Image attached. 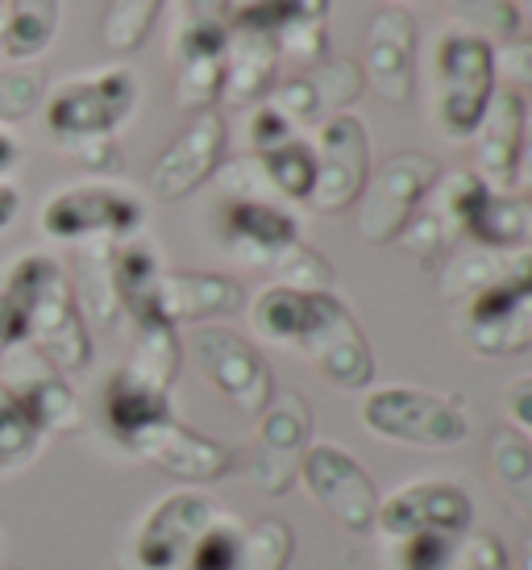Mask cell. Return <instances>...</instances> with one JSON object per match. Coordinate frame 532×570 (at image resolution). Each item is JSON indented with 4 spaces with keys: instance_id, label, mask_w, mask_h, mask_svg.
Segmentation results:
<instances>
[{
    "instance_id": "cell-1",
    "label": "cell",
    "mask_w": 532,
    "mask_h": 570,
    "mask_svg": "<svg viewBox=\"0 0 532 570\" xmlns=\"http://www.w3.org/2000/svg\"><path fill=\"white\" fill-rule=\"evenodd\" d=\"M246 313L258 342L299 354L333 387L366 392L375 380L371 342L333 292H292V287L270 284L254 296Z\"/></svg>"
},
{
    "instance_id": "cell-2",
    "label": "cell",
    "mask_w": 532,
    "mask_h": 570,
    "mask_svg": "<svg viewBox=\"0 0 532 570\" xmlns=\"http://www.w3.org/2000/svg\"><path fill=\"white\" fill-rule=\"evenodd\" d=\"M0 287L17 304V317L26 330V346L47 358L59 375H79L92 366V333L79 317L71 275L50 254H21L13 267L0 275Z\"/></svg>"
},
{
    "instance_id": "cell-3",
    "label": "cell",
    "mask_w": 532,
    "mask_h": 570,
    "mask_svg": "<svg viewBox=\"0 0 532 570\" xmlns=\"http://www.w3.org/2000/svg\"><path fill=\"white\" fill-rule=\"evenodd\" d=\"M495 47L474 33L441 30L433 47V88H428V117L445 142H466L483 121L486 105L495 96Z\"/></svg>"
},
{
    "instance_id": "cell-4",
    "label": "cell",
    "mask_w": 532,
    "mask_h": 570,
    "mask_svg": "<svg viewBox=\"0 0 532 570\" xmlns=\"http://www.w3.org/2000/svg\"><path fill=\"white\" fill-rule=\"evenodd\" d=\"M358 421L378 442L412 445V450H454L470 433L462 400L407 383L371 387L358 404Z\"/></svg>"
},
{
    "instance_id": "cell-5",
    "label": "cell",
    "mask_w": 532,
    "mask_h": 570,
    "mask_svg": "<svg viewBox=\"0 0 532 570\" xmlns=\"http://www.w3.org/2000/svg\"><path fill=\"white\" fill-rule=\"evenodd\" d=\"M42 105H47V134L55 138V146L117 138V129L138 109V76L126 63L100 67L88 76L63 80Z\"/></svg>"
},
{
    "instance_id": "cell-6",
    "label": "cell",
    "mask_w": 532,
    "mask_h": 570,
    "mask_svg": "<svg viewBox=\"0 0 532 570\" xmlns=\"http://www.w3.org/2000/svg\"><path fill=\"white\" fill-rule=\"evenodd\" d=\"M146 225V205L138 191L109 179H88V184H67L47 205L38 208V229L50 242L83 246V242H129L138 238Z\"/></svg>"
},
{
    "instance_id": "cell-7",
    "label": "cell",
    "mask_w": 532,
    "mask_h": 570,
    "mask_svg": "<svg viewBox=\"0 0 532 570\" xmlns=\"http://www.w3.org/2000/svg\"><path fill=\"white\" fill-rule=\"evenodd\" d=\"M313 445V404L299 392H275L270 404L258 412L250 450L237 454L242 479L250 483L258 495L279 500L296 488L299 454Z\"/></svg>"
},
{
    "instance_id": "cell-8",
    "label": "cell",
    "mask_w": 532,
    "mask_h": 570,
    "mask_svg": "<svg viewBox=\"0 0 532 570\" xmlns=\"http://www.w3.org/2000/svg\"><path fill=\"white\" fill-rule=\"evenodd\" d=\"M437 163L428 159L424 150H400L383 163L366 188L358 196V238L371 246H392L404 225L416 217V208L424 205V196L437 184Z\"/></svg>"
},
{
    "instance_id": "cell-9",
    "label": "cell",
    "mask_w": 532,
    "mask_h": 570,
    "mask_svg": "<svg viewBox=\"0 0 532 570\" xmlns=\"http://www.w3.org/2000/svg\"><path fill=\"white\" fill-rule=\"evenodd\" d=\"M296 479L313 504L345 533H371L378 512V488L349 450L333 442H313L299 454Z\"/></svg>"
},
{
    "instance_id": "cell-10",
    "label": "cell",
    "mask_w": 532,
    "mask_h": 570,
    "mask_svg": "<svg viewBox=\"0 0 532 570\" xmlns=\"http://www.w3.org/2000/svg\"><path fill=\"white\" fill-rule=\"evenodd\" d=\"M220 517V508L213 495H204L196 488L167 491L162 500L146 508V517L134 529L129 554L138 570H184L191 550L208 524Z\"/></svg>"
},
{
    "instance_id": "cell-11",
    "label": "cell",
    "mask_w": 532,
    "mask_h": 570,
    "mask_svg": "<svg viewBox=\"0 0 532 570\" xmlns=\"http://www.w3.org/2000/svg\"><path fill=\"white\" fill-rule=\"evenodd\" d=\"M470 524H474V500L454 479H412L392 495H378L375 533L383 541H400L407 533L466 538Z\"/></svg>"
},
{
    "instance_id": "cell-12",
    "label": "cell",
    "mask_w": 532,
    "mask_h": 570,
    "mask_svg": "<svg viewBox=\"0 0 532 570\" xmlns=\"http://www.w3.org/2000/svg\"><path fill=\"white\" fill-rule=\"evenodd\" d=\"M313 191H308V208L316 213H345L358 205L362 188L371 179V134L358 117L337 112L316 126L313 138Z\"/></svg>"
},
{
    "instance_id": "cell-13",
    "label": "cell",
    "mask_w": 532,
    "mask_h": 570,
    "mask_svg": "<svg viewBox=\"0 0 532 570\" xmlns=\"http://www.w3.org/2000/svg\"><path fill=\"white\" fill-rule=\"evenodd\" d=\"M225 146H229V126L217 109L191 112V121L175 134L167 150L150 163L146 175V188L155 200L175 205V200H188L191 191L204 188L225 163Z\"/></svg>"
},
{
    "instance_id": "cell-14",
    "label": "cell",
    "mask_w": 532,
    "mask_h": 570,
    "mask_svg": "<svg viewBox=\"0 0 532 570\" xmlns=\"http://www.w3.org/2000/svg\"><path fill=\"white\" fill-rule=\"evenodd\" d=\"M191 358L200 363L204 380L213 383L237 412L258 416L275 396L270 366L242 333L220 330V325H200L191 333Z\"/></svg>"
},
{
    "instance_id": "cell-15",
    "label": "cell",
    "mask_w": 532,
    "mask_h": 570,
    "mask_svg": "<svg viewBox=\"0 0 532 570\" xmlns=\"http://www.w3.org/2000/svg\"><path fill=\"white\" fill-rule=\"evenodd\" d=\"M457 342L479 358H516L532 350V287H491L454 308Z\"/></svg>"
},
{
    "instance_id": "cell-16",
    "label": "cell",
    "mask_w": 532,
    "mask_h": 570,
    "mask_svg": "<svg viewBox=\"0 0 532 570\" xmlns=\"http://www.w3.org/2000/svg\"><path fill=\"white\" fill-rule=\"evenodd\" d=\"M0 363H4L0 383L9 387V396L21 404V412L38 425L42 438H67L83 425V404L76 387L47 358H38L30 346H13Z\"/></svg>"
},
{
    "instance_id": "cell-17",
    "label": "cell",
    "mask_w": 532,
    "mask_h": 570,
    "mask_svg": "<svg viewBox=\"0 0 532 570\" xmlns=\"http://www.w3.org/2000/svg\"><path fill=\"white\" fill-rule=\"evenodd\" d=\"M362 80L366 88L387 100L404 105L416 88V21L400 4H383L362 33Z\"/></svg>"
},
{
    "instance_id": "cell-18",
    "label": "cell",
    "mask_w": 532,
    "mask_h": 570,
    "mask_svg": "<svg viewBox=\"0 0 532 570\" xmlns=\"http://www.w3.org/2000/svg\"><path fill=\"white\" fill-rule=\"evenodd\" d=\"M299 242V222L266 196H229L220 208V246L242 267H270Z\"/></svg>"
},
{
    "instance_id": "cell-19",
    "label": "cell",
    "mask_w": 532,
    "mask_h": 570,
    "mask_svg": "<svg viewBox=\"0 0 532 570\" xmlns=\"http://www.w3.org/2000/svg\"><path fill=\"white\" fill-rule=\"evenodd\" d=\"M141 462H150L155 471L171 479H184V483H217L237 466V454L217 438H204L196 429H188L184 421H162L150 433H141L134 450Z\"/></svg>"
},
{
    "instance_id": "cell-20",
    "label": "cell",
    "mask_w": 532,
    "mask_h": 570,
    "mask_svg": "<svg viewBox=\"0 0 532 570\" xmlns=\"http://www.w3.org/2000/svg\"><path fill=\"white\" fill-rule=\"evenodd\" d=\"M524 100L516 88H495L491 105H486L483 121L474 126L470 142H474V167L470 171L483 179L491 191H512L516 179V155L520 134H524Z\"/></svg>"
},
{
    "instance_id": "cell-21",
    "label": "cell",
    "mask_w": 532,
    "mask_h": 570,
    "mask_svg": "<svg viewBox=\"0 0 532 570\" xmlns=\"http://www.w3.org/2000/svg\"><path fill=\"white\" fill-rule=\"evenodd\" d=\"M246 304L237 279L217 271H162L158 279V313L167 325H200L213 317H234Z\"/></svg>"
},
{
    "instance_id": "cell-22",
    "label": "cell",
    "mask_w": 532,
    "mask_h": 570,
    "mask_svg": "<svg viewBox=\"0 0 532 570\" xmlns=\"http://www.w3.org/2000/svg\"><path fill=\"white\" fill-rule=\"evenodd\" d=\"M279 76V47L275 33L258 26H229V47H225V83L220 100L229 109H254L263 105Z\"/></svg>"
},
{
    "instance_id": "cell-23",
    "label": "cell",
    "mask_w": 532,
    "mask_h": 570,
    "mask_svg": "<svg viewBox=\"0 0 532 570\" xmlns=\"http://www.w3.org/2000/svg\"><path fill=\"white\" fill-rule=\"evenodd\" d=\"M100 412H105V429L112 433V442L121 450H134L141 433H150L155 425L171 421V392L158 383L141 380L138 371H129L126 363L117 366L100 392Z\"/></svg>"
},
{
    "instance_id": "cell-24",
    "label": "cell",
    "mask_w": 532,
    "mask_h": 570,
    "mask_svg": "<svg viewBox=\"0 0 532 570\" xmlns=\"http://www.w3.org/2000/svg\"><path fill=\"white\" fill-rule=\"evenodd\" d=\"M524 284L532 287V250L520 246V250H483L474 246L466 254H454L445 267H441V301L445 304H466L470 296L479 292H491V287H512Z\"/></svg>"
},
{
    "instance_id": "cell-25",
    "label": "cell",
    "mask_w": 532,
    "mask_h": 570,
    "mask_svg": "<svg viewBox=\"0 0 532 570\" xmlns=\"http://www.w3.org/2000/svg\"><path fill=\"white\" fill-rule=\"evenodd\" d=\"M112 254H117V242H83L76 250V279H71L79 317L105 333L117 330V321H121V296H117Z\"/></svg>"
},
{
    "instance_id": "cell-26",
    "label": "cell",
    "mask_w": 532,
    "mask_h": 570,
    "mask_svg": "<svg viewBox=\"0 0 532 570\" xmlns=\"http://www.w3.org/2000/svg\"><path fill=\"white\" fill-rule=\"evenodd\" d=\"M275 47L279 59L316 67L329 59V0H275Z\"/></svg>"
},
{
    "instance_id": "cell-27",
    "label": "cell",
    "mask_w": 532,
    "mask_h": 570,
    "mask_svg": "<svg viewBox=\"0 0 532 570\" xmlns=\"http://www.w3.org/2000/svg\"><path fill=\"white\" fill-rule=\"evenodd\" d=\"M112 275H117V296H121V317L134 325L146 321H162L158 313V279H162V263L150 242L129 238L112 254Z\"/></svg>"
},
{
    "instance_id": "cell-28",
    "label": "cell",
    "mask_w": 532,
    "mask_h": 570,
    "mask_svg": "<svg viewBox=\"0 0 532 570\" xmlns=\"http://www.w3.org/2000/svg\"><path fill=\"white\" fill-rule=\"evenodd\" d=\"M4 4V55L26 63L59 38L63 0H0Z\"/></svg>"
},
{
    "instance_id": "cell-29",
    "label": "cell",
    "mask_w": 532,
    "mask_h": 570,
    "mask_svg": "<svg viewBox=\"0 0 532 570\" xmlns=\"http://www.w3.org/2000/svg\"><path fill=\"white\" fill-rule=\"evenodd\" d=\"M263 171L266 188L283 196V200H296V205H308V191H313V175H316V159H313V142L304 138H287L275 150H263V155H250Z\"/></svg>"
},
{
    "instance_id": "cell-30",
    "label": "cell",
    "mask_w": 532,
    "mask_h": 570,
    "mask_svg": "<svg viewBox=\"0 0 532 570\" xmlns=\"http://www.w3.org/2000/svg\"><path fill=\"white\" fill-rule=\"evenodd\" d=\"M491 479L508 495V504L532 517V442L516 429L491 433Z\"/></svg>"
},
{
    "instance_id": "cell-31",
    "label": "cell",
    "mask_w": 532,
    "mask_h": 570,
    "mask_svg": "<svg viewBox=\"0 0 532 570\" xmlns=\"http://www.w3.org/2000/svg\"><path fill=\"white\" fill-rule=\"evenodd\" d=\"M179 358H184V346H179L175 325H167V321L134 325V354L126 358L129 371H138L141 380H150L171 392L175 375H179Z\"/></svg>"
},
{
    "instance_id": "cell-32",
    "label": "cell",
    "mask_w": 532,
    "mask_h": 570,
    "mask_svg": "<svg viewBox=\"0 0 532 570\" xmlns=\"http://www.w3.org/2000/svg\"><path fill=\"white\" fill-rule=\"evenodd\" d=\"M304 80L313 88V100H316V112H321V121L325 117H337L345 112L362 92H366V80H362V67L358 59H321L316 67H304Z\"/></svg>"
},
{
    "instance_id": "cell-33",
    "label": "cell",
    "mask_w": 532,
    "mask_h": 570,
    "mask_svg": "<svg viewBox=\"0 0 532 570\" xmlns=\"http://www.w3.org/2000/svg\"><path fill=\"white\" fill-rule=\"evenodd\" d=\"M167 0H109L100 17V42L109 55H134L150 38Z\"/></svg>"
},
{
    "instance_id": "cell-34",
    "label": "cell",
    "mask_w": 532,
    "mask_h": 570,
    "mask_svg": "<svg viewBox=\"0 0 532 570\" xmlns=\"http://www.w3.org/2000/svg\"><path fill=\"white\" fill-rule=\"evenodd\" d=\"M441 9L454 17L457 30L474 33L491 47L520 38V17L508 0H441Z\"/></svg>"
},
{
    "instance_id": "cell-35",
    "label": "cell",
    "mask_w": 532,
    "mask_h": 570,
    "mask_svg": "<svg viewBox=\"0 0 532 570\" xmlns=\"http://www.w3.org/2000/svg\"><path fill=\"white\" fill-rule=\"evenodd\" d=\"M175 105L188 112L217 109L225 83V55H191L175 59Z\"/></svg>"
},
{
    "instance_id": "cell-36",
    "label": "cell",
    "mask_w": 532,
    "mask_h": 570,
    "mask_svg": "<svg viewBox=\"0 0 532 570\" xmlns=\"http://www.w3.org/2000/svg\"><path fill=\"white\" fill-rule=\"evenodd\" d=\"M296 554V533L283 517H263L246 529L242 538V554L234 570H287Z\"/></svg>"
},
{
    "instance_id": "cell-37",
    "label": "cell",
    "mask_w": 532,
    "mask_h": 570,
    "mask_svg": "<svg viewBox=\"0 0 532 570\" xmlns=\"http://www.w3.org/2000/svg\"><path fill=\"white\" fill-rule=\"evenodd\" d=\"M42 433L33 425L30 416L21 412L13 396H9V387L0 383V475H13L21 466H30L38 459V450H42Z\"/></svg>"
},
{
    "instance_id": "cell-38",
    "label": "cell",
    "mask_w": 532,
    "mask_h": 570,
    "mask_svg": "<svg viewBox=\"0 0 532 570\" xmlns=\"http://www.w3.org/2000/svg\"><path fill=\"white\" fill-rule=\"evenodd\" d=\"M383 554L392 570H454L457 538L441 533H407L400 541H383Z\"/></svg>"
},
{
    "instance_id": "cell-39",
    "label": "cell",
    "mask_w": 532,
    "mask_h": 570,
    "mask_svg": "<svg viewBox=\"0 0 532 570\" xmlns=\"http://www.w3.org/2000/svg\"><path fill=\"white\" fill-rule=\"evenodd\" d=\"M275 271V284L292 287V292H333L337 284V271L325 263V254H316L308 242H296L270 263Z\"/></svg>"
},
{
    "instance_id": "cell-40",
    "label": "cell",
    "mask_w": 532,
    "mask_h": 570,
    "mask_svg": "<svg viewBox=\"0 0 532 570\" xmlns=\"http://www.w3.org/2000/svg\"><path fill=\"white\" fill-rule=\"evenodd\" d=\"M42 100H47V80L38 67H0V129L33 117Z\"/></svg>"
},
{
    "instance_id": "cell-41",
    "label": "cell",
    "mask_w": 532,
    "mask_h": 570,
    "mask_svg": "<svg viewBox=\"0 0 532 570\" xmlns=\"http://www.w3.org/2000/svg\"><path fill=\"white\" fill-rule=\"evenodd\" d=\"M242 538H246L242 524L229 521V517H217L200 533V541H196V550H191L184 570H234L237 554H242Z\"/></svg>"
},
{
    "instance_id": "cell-42",
    "label": "cell",
    "mask_w": 532,
    "mask_h": 570,
    "mask_svg": "<svg viewBox=\"0 0 532 570\" xmlns=\"http://www.w3.org/2000/svg\"><path fill=\"white\" fill-rule=\"evenodd\" d=\"M495 80H503V88H516L520 96L532 92V33L495 47Z\"/></svg>"
},
{
    "instance_id": "cell-43",
    "label": "cell",
    "mask_w": 532,
    "mask_h": 570,
    "mask_svg": "<svg viewBox=\"0 0 532 570\" xmlns=\"http://www.w3.org/2000/svg\"><path fill=\"white\" fill-rule=\"evenodd\" d=\"M299 129L283 117L279 109H270V105H254L250 109V121H246V142H250V155H263V150H275L279 142L287 138H296Z\"/></svg>"
},
{
    "instance_id": "cell-44",
    "label": "cell",
    "mask_w": 532,
    "mask_h": 570,
    "mask_svg": "<svg viewBox=\"0 0 532 570\" xmlns=\"http://www.w3.org/2000/svg\"><path fill=\"white\" fill-rule=\"evenodd\" d=\"M454 567L457 570H512V562H508L503 541L495 538V533L479 529V533H466V546L457 550Z\"/></svg>"
},
{
    "instance_id": "cell-45",
    "label": "cell",
    "mask_w": 532,
    "mask_h": 570,
    "mask_svg": "<svg viewBox=\"0 0 532 570\" xmlns=\"http://www.w3.org/2000/svg\"><path fill=\"white\" fill-rule=\"evenodd\" d=\"M59 150L71 163H79L83 171H96V175H109L121 167V146H117V138H83V142L59 146Z\"/></svg>"
},
{
    "instance_id": "cell-46",
    "label": "cell",
    "mask_w": 532,
    "mask_h": 570,
    "mask_svg": "<svg viewBox=\"0 0 532 570\" xmlns=\"http://www.w3.org/2000/svg\"><path fill=\"white\" fill-rule=\"evenodd\" d=\"M503 416H508V429H516L520 438L532 442V375H520L503 387Z\"/></svg>"
},
{
    "instance_id": "cell-47",
    "label": "cell",
    "mask_w": 532,
    "mask_h": 570,
    "mask_svg": "<svg viewBox=\"0 0 532 570\" xmlns=\"http://www.w3.org/2000/svg\"><path fill=\"white\" fill-rule=\"evenodd\" d=\"M512 196H532V100H524V134H520V155H516V179H512Z\"/></svg>"
},
{
    "instance_id": "cell-48",
    "label": "cell",
    "mask_w": 532,
    "mask_h": 570,
    "mask_svg": "<svg viewBox=\"0 0 532 570\" xmlns=\"http://www.w3.org/2000/svg\"><path fill=\"white\" fill-rule=\"evenodd\" d=\"M13 346H26V330H21V317H17V304L0 287V358Z\"/></svg>"
},
{
    "instance_id": "cell-49",
    "label": "cell",
    "mask_w": 532,
    "mask_h": 570,
    "mask_svg": "<svg viewBox=\"0 0 532 570\" xmlns=\"http://www.w3.org/2000/svg\"><path fill=\"white\" fill-rule=\"evenodd\" d=\"M179 17H191V21H225V26H234L229 0H179Z\"/></svg>"
},
{
    "instance_id": "cell-50",
    "label": "cell",
    "mask_w": 532,
    "mask_h": 570,
    "mask_svg": "<svg viewBox=\"0 0 532 570\" xmlns=\"http://www.w3.org/2000/svg\"><path fill=\"white\" fill-rule=\"evenodd\" d=\"M17 213H21V188L9 184V179H0V234L17 222Z\"/></svg>"
},
{
    "instance_id": "cell-51",
    "label": "cell",
    "mask_w": 532,
    "mask_h": 570,
    "mask_svg": "<svg viewBox=\"0 0 532 570\" xmlns=\"http://www.w3.org/2000/svg\"><path fill=\"white\" fill-rule=\"evenodd\" d=\"M17 163H21V142H17L9 129H0V179L9 171H17Z\"/></svg>"
},
{
    "instance_id": "cell-52",
    "label": "cell",
    "mask_w": 532,
    "mask_h": 570,
    "mask_svg": "<svg viewBox=\"0 0 532 570\" xmlns=\"http://www.w3.org/2000/svg\"><path fill=\"white\" fill-rule=\"evenodd\" d=\"M520 242L532 250V196H520Z\"/></svg>"
},
{
    "instance_id": "cell-53",
    "label": "cell",
    "mask_w": 532,
    "mask_h": 570,
    "mask_svg": "<svg viewBox=\"0 0 532 570\" xmlns=\"http://www.w3.org/2000/svg\"><path fill=\"white\" fill-rule=\"evenodd\" d=\"M270 0H229V9H234V17H250L258 13V9H266Z\"/></svg>"
},
{
    "instance_id": "cell-54",
    "label": "cell",
    "mask_w": 532,
    "mask_h": 570,
    "mask_svg": "<svg viewBox=\"0 0 532 570\" xmlns=\"http://www.w3.org/2000/svg\"><path fill=\"white\" fill-rule=\"evenodd\" d=\"M512 570H532V533L520 541V554H516V562H512Z\"/></svg>"
},
{
    "instance_id": "cell-55",
    "label": "cell",
    "mask_w": 532,
    "mask_h": 570,
    "mask_svg": "<svg viewBox=\"0 0 532 570\" xmlns=\"http://www.w3.org/2000/svg\"><path fill=\"white\" fill-rule=\"evenodd\" d=\"M512 9H516V17H520V26H532V0H508Z\"/></svg>"
},
{
    "instance_id": "cell-56",
    "label": "cell",
    "mask_w": 532,
    "mask_h": 570,
    "mask_svg": "<svg viewBox=\"0 0 532 570\" xmlns=\"http://www.w3.org/2000/svg\"><path fill=\"white\" fill-rule=\"evenodd\" d=\"M0 55H4V4H0Z\"/></svg>"
},
{
    "instance_id": "cell-57",
    "label": "cell",
    "mask_w": 532,
    "mask_h": 570,
    "mask_svg": "<svg viewBox=\"0 0 532 570\" xmlns=\"http://www.w3.org/2000/svg\"><path fill=\"white\" fill-rule=\"evenodd\" d=\"M392 4H400V9H404V4H412V0H392Z\"/></svg>"
},
{
    "instance_id": "cell-58",
    "label": "cell",
    "mask_w": 532,
    "mask_h": 570,
    "mask_svg": "<svg viewBox=\"0 0 532 570\" xmlns=\"http://www.w3.org/2000/svg\"><path fill=\"white\" fill-rule=\"evenodd\" d=\"M0 550H4V533H0Z\"/></svg>"
},
{
    "instance_id": "cell-59",
    "label": "cell",
    "mask_w": 532,
    "mask_h": 570,
    "mask_svg": "<svg viewBox=\"0 0 532 570\" xmlns=\"http://www.w3.org/2000/svg\"><path fill=\"white\" fill-rule=\"evenodd\" d=\"M9 570H26V567H9Z\"/></svg>"
}]
</instances>
